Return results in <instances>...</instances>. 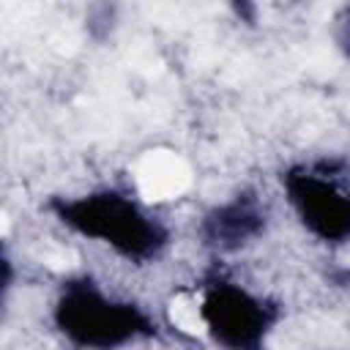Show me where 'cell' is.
<instances>
[{"mask_svg": "<svg viewBox=\"0 0 350 350\" xmlns=\"http://www.w3.org/2000/svg\"><path fill=\"white\" fill-rule=\"evenodd\" d=\"M290 200L301 221L323 241L350 238V191L331 175H298L290 183Z\"/></svg>", "mask_w": 350, "mask_h": 350, "instance_id": "obj_4", "label": "cell"}, {"mask_svg": "<svg viewBox=\"0 0 350 350\" xmlns=\"http://www.w3.org/2000/svg\"><path fill=\"white\" fill-rule=\"evenodd\" d=\"M131 178H134L137 197L148 205H159V202L178 200L180 194L189 191L191 167L180 153L167 148H153L134 161Z\"/></svg>", "mask_w": 350, "mask_h": 350, "instance_id": "obj_5", "label": "cell"}, {"mask_svg": "<svg viewBox=\"0 0 350 350\" xmlns=\"http://www.w3.org/2000/svg\"><path fill=\"white\" fill-rule=\"evenodd\" d=\"M57 328L77 345L109 347L150 334V320L129 301H118L90 282H74L55 306Z\"/></svg>", "mask_w": 350, "mask_h": 350, "instance_id": "obj_1", "label": "cell"}, {"mask_svg": "<svg viewBox=\"0 0 350 350\" xmlns=\"http://www.w3.org/2000/svg\"><path fill=\"white\" fill-rule=\"evenodd\" d=\"M63 221H68L74 230L93 235L129 257L156 254L164 243L159 224L139 208V202L115 191L90 194L85 200L68 202L63 208Z\"/></svg>", "mask_w": 350, "mask_h": 350, "instance_id": "obj_2", "label": "cell"}, {"mask_svg": "<svg viewBox=\"0 0 350 350\" xmlns=\"http://www.w3.org/2000/svg\"><path fill=\"white\" fill-rule=\"evenodd\" d=\"M205 334L230 347H254L262 342L265 331L273 325L271 306L232 282H216L200 287Z\"/></svg>", "mask_w": 350, "mask_h": 350, "instance_id": "obj_3", "label": "cell"}]
</instances>
